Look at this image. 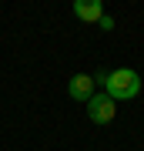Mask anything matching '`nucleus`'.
I'll return each mask as SVG.
<instances>
[{
    "label": "nucleus",
    "mask_w": 144,
    "mask_h": 151,
    "mask_svg": "<svg viewBox=\"0 0 144 151\" xmlns=\"http://www.w3.org/2000/svg\"><path fill=\"white\" fill-rule=\"evenodd\" d=\"M111 27H114V20H111V17L104 14V17H101V30H111Z\"/></svg>",
    "instance_id": "39448f33"
},
{
    "label": "nucleus",
    "mask_w": 144,
    "mask_h": 151,
    "mask_svg": "<svg viewBox=\"0 0 144 151\" xmlns=\"http://www.w3.org/2000/svg\"><path fill=\"white\" fill-rule=\"evenodd\" d=\"M74 14H77L84 24H101L104 7L97 4V0H77V4H74Z\"/></svg>",
    "instance_id": "20e7f679"
},
{
    "label": "nucleus",
    "mask_w": 144,
    "mask_h": 151,
    "mask_svg": "<svg viewBox=\"0 0 144 151\" xmlns=\"http://www.w3.org/2000/svg\"><path fill=\"white\" fill-rule=\"evenodd\" d=\"M101 81L107 84V97H111V101H131V97L141 94V77H138V70H131V67L111 70Z\"/></svg>",
    "instance_id": "f257e3e1"
},
{
    "label": "nucleus",
    "mask_w": 144,
    "mask_h": 151,
    "mask_svg": "<svg viewBox=\"0 0 144 151\" xmlns=\"http://www.w3.org/2000/svg\"><path fill=\"white\" fill-rule=\"evenodd\" d=\"M87 114H91L94 124H107V121L117 118V101H111L107 94H94L87 101Z\"/></svg>",
    "instance_id": "f03ea898"
},
{
    "label": "nucleus",
    "mask_w": 144,
    "mask_h": 151,
    "mask_svg": "<svg viewBox=\"0 0 144 151\" xmlns=\"http://www.w3.org/2000/svg\"><path fill=\"white\" fill-rule=\"evenodd\" d=\"M67 91H70L74 101H91V97H94V77L91 74H74Z\"/></svg>",
    "instance_id": "7ed1b4c3"
}]
</instances>
